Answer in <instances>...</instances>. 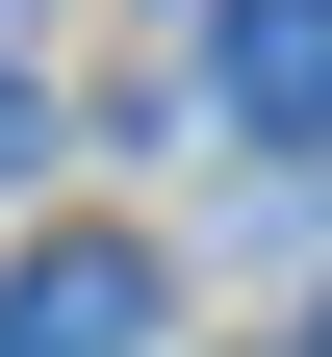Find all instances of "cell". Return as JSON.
I'll use <instances>...</instances> for the list:
<instances>
[{
    "instance_id": "1",
    "label": "cell",
    "mask_w": 332,
    "mask_h": 357,
    "mask_svg": "<svg viewBox=\"0 0 332 357\" xmlns=\"http://www.w3.org/2000/svg\"><path fill=\"white\" fill-rule=\"evenodd\" d=\"M0 357H154V255L128 230H26L0 255Z\"/></svg>"
},
{
    "instance_id": "2",
    "label": "cell",
    "mask_w": 332,
    "mask_h": 357,
    "mask_svg": "<svg viewBox=\"0 0 332 357\" xmlns=\"http://www.w3.org/2000/svg\"><path fill=\"white\" fill-rule=\"evenodd\" d=\"M205 102L256 153H332V0H205Z\"/></svg>"
},
{
    "instance_id": "3",
    "label": "cell",
    "mask_w": 332,
    "mask_h": 357,
    "mask_svg": "<svg viewBox=\"0 0 332 357\" xmlns=\"http://www.w3.org/2000/svg\"><path fill=\"white\" fill-rule=\"evenodd\" d=\"M26 128H52V102H26V77H0V178H26Z\"/></svg>"
},
{
    "instance_id": "4",
    "label": "cell",
    "mask_w": 332,
    "mask_h": 357,
    "mask_svg": "<svg viewBox=\"0 0 332 357\" xmlns=\"http://www.w3.org/2000/svg\"><path fill=\"white\" fill-rule=\"evenodd\" d=\"M307 357H332V332H307Z\"/></svg>"
}]
</instances>
